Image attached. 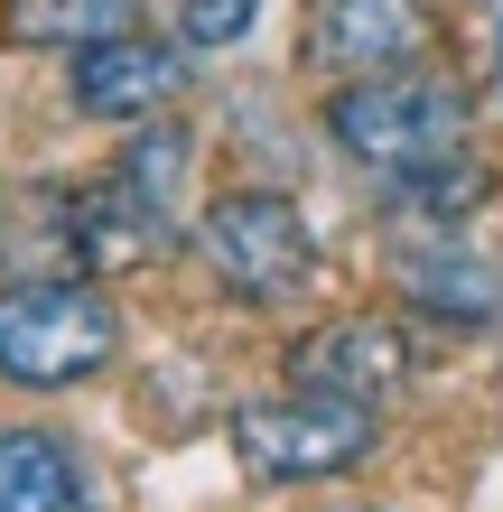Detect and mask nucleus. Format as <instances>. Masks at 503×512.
<instances>
[{
    "instance_id": "f257e3e1",
    "label": "nucleus",
    "mask_w": 503,
    "mask_h": 512,
    "mask_svg": "<svg viewBox=\"0 0 503 512\" xmlns=\"http://www.w3.org/2000/svg\"><path fill=\"white\" fill-rule=\"evenodd\" d=\"M327 131L354 168L392 177V187H429V177L466 168V131H476V103H466L457 75L438 66H392V75H354L336 84Z\"/></svg>"
},
{
    "instance_id": "f03ea898",
    "label": "nucleus",
    "mask_w": 503,
    "mask_h": 512,
    "mask_svg": "<svg viewBox=\"0 0 503 512\" xmlns=\"http://www.w3.org/2000/svg\"><path fill=\"white\" fill-rule=\"evenodd\" d=\"M122 354V308L94 280H28L0 289V382L19 391H75Z\"/></svg>"
},
{
    "instance_id": "7ed1b4c3",
    "label": "nucleus",
    "mask_w": 503,
    "mask_h": 512,
    "mask_svg": "<svg viewBox=\"0 0 503 512\" xmlns=\"http://www.w3.org/2000/svg\"><path fill=\"white\" fill-rule=\"evenodd\" d=\"M187 168H196V140L187 131H131L122 140V159L103 168V187H84L75 205V252L112 270V261H150L177 243V205H187Z\"/></svg>"
},
{
    "instance_id": "20e7f679",
    "label": "nucleus",
    "mask_w": 503,
    "mask_h": 512,
    "mask_svg": "<svg viewBox=\"0 0 503 512\" xmlns=\"http://www.w3.org/2000/svg\"><path fill=\"white\" fill-rule=\"evenodd\" d=\"M233 457L261 485H317V475H345L373 457V410L336 401V391H289V401H252L233 410Z\"/></svg>"
},
{
    "instance_id": "39448f33",
    "label": "nucleus",
    "mask_w": 503,
    "mask_h": 512,
    "mask_svg": "<svg viewBox=\"0 0 503 512\" xmlns=\"http://www.w3.org/2000/svg\"><path fill=\"white\" fill-rule=\"evenodd\" d=\"M196 243H205V261H215V280L233 298H252V308H280V298H299L317 280V233H308L299 205L271 196V187L215 196L205 224H196Z\"/></svg>"
},
{
    "instance_id": "423d86ee",
    "label": "nucleus",
    "mask_w": 503,
    "mask_h": 512,
    "mask_svg": "<svg viewBox=\"0 0 503 512\" xmlns=\"http://www.w3.org/2000/svg\"><path fill=\"white\" fill-rule=\"evenodd\" d=\"M299 56L317 75H392V66H420L429 56V10L420 0H308V28H299Z\"/></svg>"
},
{
    "instance_id": "0eeeda50",
    "label": "nucleus",
    "mask_w": 503,
    "mask_h": 512,
    "mask_svg": "<svg viewBox=\"0 0 503 512\" xmlns=\"http://www.w3.org/2000/svg\"><path fill=\"white\" fill-rule=\"evenodd\" d=\"M187 84V56L168 38H140V28H112V38L75 47V103L94 122H150L159 103H177Z\"/></svg>"
},
{
    "instance_id": "6e6552de",
    "label": "nucleus",
    "mask_w": 503,
    "mask_h": 512,
    "mask_svg": "<svg viewBox=\"0 0 503 512\" xmlns=\"http://www.w3.org/2000/svg\"><path fill=\"white\" fill-rule=\"evenodd\" d=\"M299 382L373 410V401H392V391L410 382V345H401V326H382V317H345V326L299 345Z\"/></svg>"
},
{
    "instance_id": "1a4fd4ad",
    "label": "nucleus",
    "mask_w": 503,
    "mask_h": 512,
    "mask_svg": "<svg viewBox=\"0 0 503 512\" xmlns=\"http://www.w3.org/2000/svg\"><path fill=\"white\" fill-rule=\"evenodd\" d=\"M0 512H103L75 447L47 429H0Z\"/></svg>"
},
{
    "instance_id": "9d476101",
    "label": "nucleus",
    "mask_w": 503,
    "mask_h": 512,
    "mask_svg": "<svg viewBox=\"0 0 503 512\" xmlns=\"http://www.w3.org/2000/svg\"><path fill=\"white\" fill-rule=\"evenodd\" d=\"M401 289L420 298V308L457 317V326H476V317L503 308V280L457 243V233H438V243H401Z\"/></svg>"
},
{
    "instance_id": "9b49d317",
    "label": "nucleus",
    "mask_w": 503,
    "mask_h": 512,
    "mask_svg": "<svg viewBox=\"0 0 503 512\" xmlns=\"http://www.w3.org/2000/svg\"><path fill=\"white\" fill-rule=\"evenodd\" d=\"M10 28L19 38H56V47H94L112 28H131V0H19Z\"/></svg>"
},
{
    "instance_id": "f8f14e48",
    "label": "nucleus",
    "mask_w": 503,
    "mask_h": 512,
    "mask_svg": "<svg viewBox=\"0 0 503 512\" xmlns=\"http://www.w3.org/2000/svg\"><path fill=\"white\" fill-rule=\"evenodd\" d=\"M252 10H261V0H177V19H187L196 47H233L252 28Z\"/></svg>"
},
{
    "instance_id": "ddd939ff",
    "label": "nucleus",
    "mask_w": 503,
    "mask_h": 512,
    "mask_svg": "<svg viewBox=\"0 0 503 512\" xmlns=\"http://www.w3.org/2000/svg\"><path fill=\"white\" fill-rule=\"evenodd\" d=\"M494 66H503V47H494Z\"/></svg>"
}]
</instances>
